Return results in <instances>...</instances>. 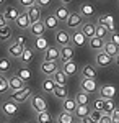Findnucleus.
<instances>
[{"label":"nucleus","mask_w":119,"mask_h":123,"mask_svg":"<svg viewBox=\"0 0 119 123\" xmlns=\"http://www.w3.org/2000/svg\"><path fill=\"white\" fill-rule=\"evenodd\" d=\"M31 95H33V92H31V89L29 87H23L21 90H18V92H11V94H8V100H13V102H16V104H23V102H26L28 98H31Z\"/></svg>","instance_id":"nucleus-1"},{"label":"nucleus","mask_w":119,"mask_h":123,"mask_svg":"<svg viewBox=\"0 0 119 123\" xmlns=\"http://www.w3.org/2000/svg\"><path fill=\"white\" fill-rule=\"evenodd\" d=\"M29 105L34 110V113H41V112H46L47 110V102L44 98V95H31Z\"/></svg>","instance_id":"nucleus-2"},{"label":"nucleus","mask_w":119,"mask_h":123,"mask_svg":"<svg viewBox=\"0 0 119 123\" xmlns=\"http://www.w3.org/2000/svg\"><path fill=\"white\" fill-rule=\"evenodd\" d=\"M0 110H2V113L5 115L7 118H11V117H15V115L18 113L20 105L16 102H13V100H5L0 105Z\"/></svg>","instance_id":"nucleus-3"},{"label":"nucleus","mask_w":119,"mask_h":123,"mask_svg":"<svg viewBox=\"0 0 119 123\" xmlns=\"http://www.w3.org/2000/svg\"><path fill=\"white\" fill-rule=\"evenodd\" d=\"M80 90L90 95V94L98 92V90H100V87H98V84H96V80H95V79H82V80H80Z\"/></svg>","instance_id":"nucleus-4"},{"label":"nucleus","mask_w":119,"mask_h":123,"mask_svg":"<svg viewBox=\"0 0 119 123\" xmlns=\"http://www.w3.org/2000/svg\"><path fill=\"white\" fill-rule=\"evenodd\" d=\"M39 69H41V72H43L46 77H52L60 67H59L57 62H52V61H43L41 66H39Z\"/></svg>","instance_id":"nucleus-5"},{"label":"nucleus","mask_w":119,"mask_h":123,"mask_svg":"<svg viewBox=\"0 0 119 123\" xmlns=\"http://www.w3.org/2000/svg\"><path fill=\"white\" fill-rule=\"evenodd\" d=\"M116 94H118V89L113 84H106L103 87H100V97L103 100H114Z\"/></svg>","instance_id":"nucleus-6"},{"label":"nucleus","mask_w":119,"mask_h":123,"mask_svg":"<svg viewBox=\"0 0 119 123\" xmlns=\"http://www.w3.org/2000/svg\"><path fill=\"white\" fill-rule=\"evenodd\" d=\"M57 59H60V48L59 46H49L43 54V61H52L57 62Z\"/></svg>","instance_id":"nucleus-7"},{"label":"nucleus","mask_w":119,"mask_h":123,"mask_svg":"<svg viewBox=\"0 0 119 123\" xmlns=\"http://www.w3.org/2000/svg\"><path fill=\"white\" fill-rule=\"evenodd\" d=\"M55 43L59 48H64V46H69L70 44V35L67 30H57L55 31Z\"/></svg>","instance_id":"nucleus-8"},{"label":"nucleus","mask_w":119,"mask_h":123,"mask_svg":"<svg viewBox=\"0 0 119 123\" xmlns=\"http://www.w3.org/2000/svg\"><path fill=\"white\" fill-rule=\"evenodd\" d=\"M70 41H72V46L73 48H82L87 44V36L83 35L80 30H73V33L70 35Z\"/></svg>","instance_id":"nucleus-9"},{"label":"nucleus","mask_w":119,"mask_h":123,"mask_svg":"<svg viewBox=\"0 0 119 123\" xmlns=\"http://www.w3.org/2000/svg\"><path fill=\"white\" fill-rule=\"evenodd\" d=\"M65 25H67V28H72V30L80 28L83 25V17L78 12H77V13H70L69 18H67V21H65Z\"/></svg>","instance_id":"nucleus-10"},{"label":"nucleus","mask_w":119,"mask_h":123,"mask_svg":"<svg viewBox=\"0 0 119 123\" xmlns=\"http://www.w3.org/2000/svg\"><path fill=\"white\" fill-rule=\"evenodd\" d=\"M98 25L104 26V28L108 30V33H114L116 31V23H114L113 15H103V17H100L98 18Z\"/></svg>","instance_id":"nucleus-11"},{"label":"nucleus","mask_w":119,"mask_h":123,"mask_svg":"<svg viewBox=\"0 0 119 123\" xmlns=\"http://www.w3.org/2000/svg\"><path fill=\"white\" fill-rule=\"evenodd\" d=\"M29 35L31 36H34V38H39V36H44V31H46V26H44V21L43 20H39L36 23H31V26H29Z\"/></svg>","instance_id":"nucleus-12"},{"label":"nucleus","mask_w":119,"mask_h":123,"mask_svg":"<svg viewBox=\"0 0 119 123\" xmlns=\"http://www.w3.org/2000/svg\"><path fill=\"white\" fill-rule=\"evenodd\" d=\"M113 62H114V59L109 57L108 54H104L103 51H100V53H96V54H95V64H96V66L108 67V66H111Z\"/></svg>","instance_id":"nucleus-13"},{"label":"nucleus","mask_w":119,"mask_h":123,"mask_svg":"<svg viewBox=\"0 0 119 123\" xmlns=\"http://www.w3.org/2000/svg\"><path fill=\"white\" fill-rule=\"evenodd\" d=\"M23 87H26V84H25L16 74H11V76L8 77V89L11 90V92H18V90H21Z\"/></svg>","instance_id":"nucleus-14"},{"label":"nucleus","mask_w":119,"mask_h":123,"mask_svg":"<svg viewBox=\"0 0 119 123\" xmlns=\"http://www.w3.org/2000/svg\"><path fill=\"white\" fill-rule=\"evenodd\" d=\"M2 13H3L5 20H7V23H15V21H16V18L20 17L18 8H15V7H11V5H7V7H5V10H3Z\"/></svg>","instance_id":"nucleus-15"},{"label":"nucleus","mask_w":119,"mask_h":123,"mask_svg":"<svg viewBox=\"0 0 119 123\" xmlns=\"http://www.w3.org/2000/svg\"><path fill=\"white\" fill-rule=\"evenodd\" d=\"M73 57H75V48H73L72 44L60 48V61H62V62L73 61Z\"/></svg>","instance_id":"nucleus-16"},{"label":"nucleus","mask_w":119,"mask_h":123,"mask_svg":"<svg viewBox=\"0 0 119 123\" xmlns=\"http://www.w3.org/2000/svg\"><path fill=\"white\" fill-rule=\"evenodd\" d=\"M60 71L64 72L65 76H75L77 72H78V66H77V62L75 61H69V62H62V66H60Z\"/></svg>","instance_id":"nucleus-17"},{"label":"nucleus","mask_w":119,"mask_h":123,"mask_svg":"<svg viewBox=\"0 0 119 123\" xmlns=\"http://www.w3.org/2000/svg\"><path fill=\"white\" fill-rule=\"evenodd\" d=\"M23 51H25V46H23V44H18V43H11V44H8V48H7V53L10 54V57H16V59L21 57Z\"/></svg>","instance_id":"nucleus-18"},{"label":"nucleus","mask_w":119,"mask_h":123,"mask_svg":"<svg viewBox=\"0 0 119 123\" xmlns=\"http://www.w3.org/2000/svg\"><path fill=\"white\" fill-rule=\"evenodd\" d=\"M98 76V69L93 64H85L82 67V79H96Z\"/></svg>","instance_id":"nucleus-19"},{"label":"nucleus","mask_w":119,"mask_h":123,"mask_svg":"<svg viewBox=\"0 0 119 123\" xmlns=\"http://www.w3.org/2000/svg\"><path fill=\"white\" fill-rule=\"evenodd\" d=\"M75 110H77V102H75L73 97H67L65 100H62V112L73 115V113H75Z\"/></svg>","instance_id":"nucleus-20"},{"label":"nucleus","mask_w":119,"mask_h":123,"mask_svg":"<svg viewBox=\"0 0 119 123\" xmlns=\"http://www.w3.org/2000/svg\"><path fill=\"white\" fill-rule=\"evenodd\" d=\"M15 25H16V28L18 30H29V26H31V20H29V17H28L26 13H20V17L16 18V21H15Z\"/></svg>","instance_id":"nucleus-21"},{"label":"nucleus","mask_w":119,"mask_h":123,"mask_svg":"<svg viewBox=\"0 0 119 123\" xmlns=\"http://www.w3.org/2000/svg\"><path fill=\"white\" fill-rule=\"evenodd\" d=\"M25 13L29 17L31 23H36V21H39V20H41V7H38V5H33V7L26 8V12H25Z\"/></svg>","instance_id":"nucleus-22"},{"label":"nucleus","mask_w":119,"mask_h":123,"mask_svg":"<svg viewBox=\"0 0 119 123\" xmlns=\"http://www.w3.org/2000/svg\"><path fill=\"white\" fill-rule=\"evenodd\" d=\"M43 21H44V26H46V30H54V31H57V30H59V20L54 17V13L46 15Z\"/></svg>","instance_id":"nucleus-23"},{"label":"nucleus","mask_w":119,"mask_h":123,"mask_svg":"<svg viewBox=\"0 0 119 123\" xmlns=\"http://www.w3.org/2000/svg\"><path fill=\"white\" fill-rule=\"evenodd\" d=\"M69 15H70V12H69V8L64 7V5H59V7L54 10V17L59 20V23H60V21H64V23H65L67 18H69Z\"/></svg>","instance_id":"nucleus-24"},{"label":"nucleus","mask_w":119,"mask_h":123,"mask_svg":"<svg viewBox=\"0 0 119 123\" xmlns=\"http://www.w3.org/2000/svg\"><path fill=\"white\" fill-rule=\"evenodd\" d=\"M95 28H96V25H93L92 21H83L80 31L87 36V39H92L93 36H95Z\"/></svg>","instance_id":"nucleus-25"},{"label":"nucleus","mask_w":119,"mask_h":123,"mask_svg":"<svg viewBox=\"0 0 119 123\" xmlns=\"http://www.w3.org/2000/svg\"><path fill=\"white\" fill-rule=\"evenodd\" d=\"M103 53H104V54H108L109 57H113V59H114V57L119 54V48L116 46V44H113L111 41H104V46H103Z\"/></svg>","instance_id":"nucleus-26"},{"label":"nucleus","mask_w":119,"mask_h":123,"mask_svg":"<svg viewBox=\"0 0 119 123\" xmlns=\"http://www.w3.org/2000/svg\"><path fill=\"white\" fill-rule=\"evenodd\" d=\"M55 89V84L54 80H52V77H46L43 82H41V90L44 92V94H52Z\"/></svg>","instance_id":"nucleus-27"},{"label":"nucleus","mask_w":119,"mask_h":123,"mask_svg":"<svg viewBox=\"0 0 119 123\" xmlns=\"http://www.w3.org/2000/svg\"><path fill=\"white\" fill-rule=\"evenodd\" d=\"M54 97L55 98H59V100H65L67 97H69V89H67V85H55L54 89Z\"/></svg>","instance_id":"nucleus-28"},{"label":"nucleus","mask_w":119,"mask_h":123,"mask_svg":"<svg viewBox=\"0 0 119 123\" xmlns=\"http://www.w3.org/2000/svg\"><path fill=\"white\" fill-rule=\"evenodd\" d=\"M11 61H10V57H0V76H3V74H8L10 71H11Z\"/></svg>","instance_id":"nucleus-29"},{"label":"nucleus","mask_w":119,"mask_h":123,"mask_svg":"<svg viewBox=\"0 0 119 123\" xmlns=\"http://www.w3.org/2000/svg\"><path fill=\"white\" fill-rule=\"evenodd\" d=\"M55 122H57V123H77V118H75V115H72V113L60 112V113L57 115Z\"/></svg>","instance_id":"nucleus-30"},{"label":"nucleus","mask_w":119,"mask_h":123,"mask_svg":"<svg viewBox=\"0 0 119 123\" xmlns=\"http://www.w3.org/2000/svg\"><path fill=\"white\" fill-rule=\"evenodd\" d=\"M75 102L78 107H83V105H90V95L82 92V90H78V94H75Z\"/></svg>","instance_id":"nucleus-31"},{"label":"nucleus","mask_w":119,"mask_h":123,"mask_svg":"<svg viewBox=\"0 0 119 123\" xmlns=\"http://www.w3.org/2000/svg\"><path fill=\"white\" fill-rule=\"evenodd\" d=\"M90 113H92V108L88 107V105H83V107H78L77 105V110H75V118H80V120H83V118H87V117H90Z\"/></svg>","instance_id":"nucleus-32"},{"label":"nucleus","mask_w":119,"mask_h":123,"mask_svg":"<svg viewBox=\"0 0 119 123\" xmlns=\"http://www.w3.org/2000/svg\"><path fill=\"white\" fill-rule=\"evenodd\" d=\"M88 46H90V49L92 51H95V53H100V51H103V46H104V41L103 39H98L93 36L92 39H88Z\"/></svg>","instance_id":"nucleus-33"},{"label":"nucleus","mask_w":119,"mask_h":123,"mask_svg":"<svg viewBox=\"0 0 119 123\" xmlns=\"http://www.w3.org/2000/svg\"><path fill=\"white\" fill-rule=\"evenodd\" d=\"M33 59H34V49L25 46V51H23V54H21V57H20V61H21L23 64H29Z\"/></svg>","instance_id":"nucleus-34"},{"label":"nucleus","mask_w":119,"mask_h":123,"mask_svg":"<svg viewBox=\"0 0 119 123\" xmlns=\"http://www.w3.org/2000/svg\"><path fill=\"white\" fill-rule=\"evenodd\" d=\"M78 13L82 15L83 18H85V17H93V13H95V8H93V5L87 3V2H83L82 5H80V10H78Z\"/></svg>","instance_id":"nucleus-35"},{"label":"nucleus","mask_w":119,"mask_h":123,"mask_svg":"<svg viewBox=\"0 0 119 123\" xmlns=\"http://www.w3.org/2000/svg\"><path fill=\"white\" fill-rule=\"evenodd\" d=\"M67 79H69V77L65 76V74L62 72V71H60V69H59V71L55 72L54 76H52V80H54V84H55V85H67Z\"/></svg>","instance_id":"nucleus-36"},{"label":"nucleus","mask_w":119,"mask_h":123,"mask_svg":"<svg viewBox=\"0 0 119 123\" xmlns=\"http://www.w3.org/2000/svg\"><path fill=\"white\" fill-rule=\"evenodd\" d=\"M34 48H36L38 51H46L47 48H49V41H47V38H44V36H39V38L34 39Z\"/></svg>","instance_id":"nucleus-37"},{"label":"nucleus","mask_w":119,"mask_h":123,"mask_svg":"<svg viewBox=\"0 0 119 123\" xmlns=\"http://www.w3.org/2000/svg\"><path fill=\"white\" fill-rule=\"evenodd\" d=\"M51 122H52V115H51L49 110L36 113V123H51Z\"/></svg>","instance_id":"nucleus-38"},{"label":"nucleus","mask_w":119,"mask_h":123,"mask_svg":"<svg viewBox=\"0 0 119 123\" xmlns=\"http://www.w3.org/2000/svg\"><path fill=\"white\" fill-rule=\"evenodd\" d=\"M109 36V33H108V30L104 28V26H101V25H96V28H95V38H98V39H104Z\"/></svg>","instance_id":"nucleus-39"},{"label":"nucleus","mask_w":119,"mask_h":123,"mask_svg":"<svg viewBox=\"0 0 119 123\" xmlns=\"http://www.w3.org/2000/svg\"><path fill=\"white\" fill-rule=\"evenodd\" d=\"M11 35H13V30H11L10 25L0 28V41H8V39L11 38Z\"/></svg>","instance_id":"nucleus-40"},{"label":"nucleus","mask_w":119,"mask_h":123,"mask_svg":"<svg viewBox=\"0 0 119 123\" xmlns=\"http://www.w3.org/2000/svg\"><path fill=\"white\" fill-rule=\"evenodd\" d=\"M16 76L23 82H26V80H29V77H31V72H29V69H26V67H18L16 69Z\"/></svg>","instance_id":"nucleus-41"},{"label":"nucleus","mask_w":119,"mask_h":123,"mask_svg":"<svg viewBox=\"0 0 119 123\" xmlns=\"http://www.w3.org/2000/svg\"><path fill=\"white\" fill-rule=\"evenodd\" d=\"M93 110L95 112H100V113H104V100L101 97L93 100Z\"/></svg>","instance_id":"nucleus-42"},{"label":"nucleus","mask_w":119,"mask_h":123,"mask_svg":"<svg viewBox=\"0 0 119 123\" xmlns=\"http://www.w3.org/2000/svg\"><path fill=\"white\" fill-rule=\"evenodd\" d=\"M118 107L114 104V100H104V113L106 115H111Z\"/></svg>","instance_id":"nucleus-43"},{"label":"nucleus","mask_w":119,"mask_h":123,"mask_svg":"<svg viewBox=\"0 0 119 123\" xmlns=\"http://www.w3.org/2000/svg\"><path fill=\"white\" fill-rule=\"evenodd\" d=\"M8 90V77L0 76V94H7Z\"/></svg>","instance_id":"nucleus-44"},{"label":"nucleus","mask_w":119,"mask_h":123,"mask_svg":"<svg viewBox=\"0 0 119 123\" xmlns=\"http://www.w3.org/2000/svg\"><path fill=\"white\" fill-rule=\"evenodd\" d=\"M108 41H111L113 44H116V46L119 48V33H109V36H108Z\"/></svg>","instance_id":"nucleus-45"},{"label":"nucleus","mask_w":119,"mask_h":123,"mask_svg":"<svg viewBox=\"0 0 119 123\" xmlns=\"http://www.w3.org/2000/svg\"><path fill=\"white\" fill-rule=\"evenodd\" d=\"M21 7H25V8H29V7H33V5H36V0H16Z\"/></svg>","instance_id":"nucleus-46"},{"label":"nucleus","mask_w":119,"mask_h":123,"mask_svg":"<svg viewBox=\"0 0 119 123\" xmlns=\"http://www.w3.org/2000/svg\"><path fill=\"white\" fill-rule=\"evenodd\" d=\"M101 115L103 113H100V112H95V110H92V113H90V118H92L93 122H100V118H101Z\"/></svg>","instance_id":"nucleus-47"},{"label":"nucleus","mask_w":119,"mask_h":123,"mask_svg":"<svg viewBox=\"0 0 119 123\" xmlns=\"http://www.w3.org/2000/svg\"><path fill=\"white\" fill-rule=\"evenodd\" d=\"M111 120H113V123H119V107L111 113Z\"/></svg>","instance_id":"nucleus-48"},{"label":"nucleus","mask_w":119,"mask_h":123,"mask_svg":"<svg viewBox=\"0 0 119 123\" xmlns=\"http://www.w3.org/2000/svg\"><path fill=\"white\" fill-rule=\"evenodd\" d=\"M98 123H113V120H111V115L103 113V115H101V118H100V122H98Z\"/></svg>","instance_id":"nucleus-49"},{"label":"nucleus","mask_w":119,"mask_h":123,"mask_svg":"<svg viewBox=\"0 0 119 123\" xmlns=\"http://www.w3.org/2000/svg\"><path fill=\"white\" fill-rule=\"evenodd\" d=\"M52 0H36V5L38 7H47Z\"/></svg>","instance_id":"nucleus-50"},{"label":"nucleus","mask_w":119,"mask_h":123,"mask_svg":"<svg viewBox=\"0 0 119 123\" xmlns=\"http://www.w3.org/2000/svg\"><path fill=\"white\" fill-rule=\"evenodd\" d=\"M25 41H26V38H25L23 35H20V36H16V38H15V43H18V44H23V46H25Z\"/></svg>","instance_id":"nucleus-51"},{"label":"nucleus","mask_w":119,"mask_h":123,"mask_svg":"<svg viewBox=\"0 0 119 123\" xmlns=\"http://www.w3.org/2000/svg\"><path fill=\"white\" fill-rule=\"evenodd\" d=\"M7 25H10V23H7V20H5V17H3V13H0V28L7 26Z\"/></svg>","instance_id":"nucleus-52"},{"label":"nucleus","mask_w":119,"mask_h":123,"mask_svg":"<svg viewBox=\"0 0 119 123\" xmlns=\"http://www.w3.org/2000/svg\"><path fill=\"white\" fill-rule=\"evenodd\" d=\"M80 123H96V122H93L90 117H87V118H83V120H80Z\"/></svg>","instance_id":"nucleus-53"},{"label":"nucleus","mask_w":119,"mask_h":123,"mask_svg":"<svg viewBox=\"0 0 119 123\" xmlns=\"http://www.w3.org/2000/svg\"><path fill=\"white\" fill-rule=\"evenodd\" d=\"M59 2H60V3H62L64 7H67V5H69V3H70L72 0H59Z\"/></svg>","instance_id":"nucleus-54"},{"label":"nucleus","mask_w":119,"mask_h":123,"mask_svg":"<svg viewBox=\"0 0 119 123\" xmlns=\"http://www.w3.org/2000/svg\"><path fill=\"white\" fill-rule=\"evenodd\" d=\"M116 64H118V66H119V54H118V56H116Z\"/></svg>","instance_id":"nucleus-55"},{"label":"nucleus","mask_w":119,"mask_h":123,"mask_svg":"<svg viewBox=\"0 0 119 123\" xmlns=\"http://www.w3.org/2000/svg\"><path fill=\"white\" fill-rule=\"evenodd\" d=\"M2 123H11V122H10V120H5V122H2Z\"/></svg>","instance_id":"nucleus-56"},{"label":"nucleus","mask_w":119,"mask_h":123,"mask_svg":"<svg viewBox=\"0 0 119 123\" xmlns=\"http://www.w3.org/2000/svg\"><path fill=\"white\" fill-rule=\"evenodd\" d=\"M25 123H34V122H25Z\"/></svg>","instance_id":"nucleus-57"},{"label":"nucleus","mask_w":119,"mask_h":123,"mask_svg":"<svg viewBox=\"0 0 119 123\" xmlns=\"http://www.w3.org/2000/svg\"><path fill=\"white\" fill-rule=\"evenodd\" d=\"M3 2H5V0H0V3H3Z\"/></svg>","instance_id":"nucleus-58"},{"label":"nucleus","mask_w":119,"mask_h":123,"mask_svg":"<svg viewBox=\"0 0 119 123\" xmlns=\"http://www.w3.org/2000/svg\"><path fill=\"white\" fill-rule=\"evenodd\" d=\"M77 123H78V122H77Z\"/></svg>","instance_id":"nucleus-59"}]
</instances>
